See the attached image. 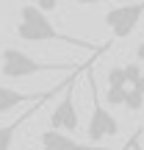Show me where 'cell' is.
<instances>
[{
	"label": "cell",
	"mask_w": 144,
	"mask_h": 150,
	"mask_svg": "<svg viewBox=\"0 0 144 150\" xmlns=\"http://www.w3.org/2000/svg\"><path fill=\"white\" fill-rule=\"evenodd\" d=\"M17 36L22 39V42H50V39H64V42H72L75 47H86V50H97L94 45L89 42H80V39H70V36H61L58 28L50 22L47 11H42L39 6L33 3H25L20 8V22H17Z\"/></svg>",
	"instance_id": "cell-1"
},
{
	"label": "cell",
	"mask_w": 144,
	"mask_h": 150,
	"mask_svg": "<svg viewBox=\"0 0 144 150\" xmlns=\"http://www.w3.org/2000/svg\"><path fill=\"white\" fill-rule=\"evenodd\" d=\"M28 120V114L25 117H20V120H14L11 125H3L0 128V150H6V147H11V142H14V134H17V128H20L22 122Z\"/></svg>",
	"instance_id": "cell-9"
},
{
	"label": "cell",
	"mask_w": 144,
	"mask_h": 150,
	"mask_svg": "<svg viewBox=\"0 0 144 150\" xmlns=\"http://www.w3.org/2000/svg\"><path fill=\"white\" fill-rule=\"evenodd\" d=\"M75 64H58V61H36L20 47H6L0 53V72L6 78H28L39 72H78Z\"/></svg>",
	"instance_id": "cell-2"
},
{
	"label": "cell",
	"mask_w": 144,
	"mask_h": 150,
	"mask_svg": "<svg viewBox=\"0 0 144 150\" xmlns=\"http://www.w3.org/2000/svg\"><path fill=\"white\" fill-rule=\"evenodd\" d=\"M108 86H128L122 67H111V70H108Z\"/></svg>",
	"instance_id": "cell-12"
},
{
	"label": "cell",
	"mask_w": 144,
	"mask_h": 150,
	"mask_svg": "<svg viewBox=\"0 0 144 150\" xmlns=\"http://www.w3.org/2000/svg\"><path fill=\"white\" fill-rule=\"evenodd\" d=\"M78 125H80V117H78V106H75V72H72L70 81H64V97H61V103L50 114V128L75 134Z\"/></svg>",
	"instance_id": "cell-4"
},
{
	"label": "cell",
	"mask_w": 144,
	"mask_h": 150,
	"mask_svg": "<svg viewBox=\"0 0 144 150\" xmlns=\"http://www.w3.org/2000/svg\"><path fill=\"white\" fill-rule=\"evenodd\" d=\"M25 3H33V6H39V8H42V11H47V14L58 8V0H25Z\"/></svg>",
	"instance_id": "cell-13"
},
{
	"label": "cell",
	"mask_w": 144,
	"mask_h": 150,
	"mask_svg": "<svg viewBox=\"0 0 144 150\" xmlns=\"http://www.w3.org/2000/svg\"><path fill=\"white\" fill-rule=\"evenodd\" d=\"M53 95H55V89L39 92V95H25V92H17V89H8V86H0V114L11 111V108L22 106V103H47Z\"/></svg>",
	"instance_id": "cell-6"
},
{
	"label": "cell",
	"mask_w": 144,
	"mask_h": 150,
	"mask_svg": "<svg viewBox=\"0 0 144 150\" xmlns=\"http://www.w3.org/2000/svg\"><path fill=\"white\" fill-rule=\"evenodd\" d=\"M122 72H125V81H128V83H144V81H141V64H139V61L125 64Z\"/></svg>",
	"instance_id": "cell-10"
},
{
	"label": "cell",
	"mask_w": 144,
	"mask_h": 150,
	"mask_svg": "<svg viewBox=\"0 0 144 150\" xmlns=\"http://www.w3.org/2000/svg\"><path fill=\"white\" fill-rule=\"evenodd\" d=\"M39 145L42 147H80L83 142L75 139V134H67V131L58 128H47L39 134Z\"/></svg>",
	"instance_id": "cell-7"
},
{
	"label": "cell",
	"mask_w": 144,
	"mask_h": 150,
	"mask_svg": "<svg viewBox=\"0 0 144 150\" xmlns=\"http://www.w3.org/2000/svg\"><path fill=\"white\" fill-rule=\"evenodd\" d=\"M89 89H91V100H94V106H91V120H89V128H86L89 142H103V139H108V136H117L119 122H117V117L108 111V106H100V100H97V81H94L91 72H89Z\"/></svg>",
	"instance_id": "cell-3"
},
{
	"label": "cell",
	"mask_w": 144,
	"mask_h": 150,
	"mask_svg": "<svg viewBox=\"0 0 144 150\" xmlns=\"http://www.w3.org/2000/svg\"><path fill=\"white\" fill-rule=\"evenodd\" d=\"M141 0L139 3H128V6H117V8L105 11V25L111 31L114 39H125L133 33V28L141 22Z\"/></svg>",
	"instance_id": "cell-5"
},
{
	"label": "cell",
	"mask_w": 144,
	"mask_h": 150,
	"mask_svg": "<svg viewBox=\"0 0 144 150\" xmlns=\"http://www.w3.org/2000/svg\"><path fill=\"white\" fill-rule=\"evenodd\" d=\"M133 147H139V150H141V128L136 131V134H133V139L125 145V150H133Z\"/></svg>",
	"instance_id": "cell-14"
},
{
	"label": "cell",
	"mask_w": 144,
	"mask_h": 150,
	"mask_svg": "<svg viewBox=\"0 0 144 150\" xmlns=\"http://www.w3.org/2000/svg\"><path fill=\"white\" fill-rule=\"evenodd\" d=\"M122 106L130 108V111H141V106H144V83H128L125 86Z\"/></svg>",
	"instance_id": "cell-8"
},
{
	"label": "cell",
	"mask_w": 144,
	"mask_h": 150,
	"mask_svg": "<svg viewBox=\"0 0 144 150\" xmlns=\"http://www.w3.org/2000/svg\"><path fill=\"white\" fill-rule=\"evenodd\" d=\"M78 6H97V3H105V0H75Z\"/></svg>",
	"instance_id": "cell-15"
},
{
	"label": "cell",
	"mask_w": 144,
	"mask_h": 150,
	"mask_svg": "<svg viewBox=\"0 0 144 150\" xmlns=\"http://www.w3.org/2000/svg\"><path fill=\"white\" fill-rule=\"evenodd\" d=\"M122 97H125V86H108L105 106H122Z\"/></svg>",
	"instance_id": "cell-11"
}]
</instances>
